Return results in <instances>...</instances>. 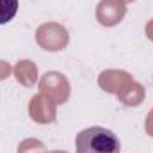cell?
<instances>
[{
  "label": "cell",
  "instance_id": "6da1fadb",
  "mask_svg": "<svg viewBox=\"0 0 153 153\" xmlns=\"http://www.w3.org/2000/svg\"><path fill=\"white\" fill-rule=\"evenodd\" d=\"M121 144L112 130L89 126L75 137V153H119Z\"/></svg>",
  "mask_w": 153,
  "mask_h": 153
},
{
  "label": "cell",
  "instance_id": "7a4b0ae2",
  "mask_svg": "<svg viewBox=\"0 0 153 153\" xmlns=\"http://www.w3.org/2000/svg\"><path fill=\"white\" fill-rule=\"evenodd\" d=\"M18 0H0V25L9 23L18 13Z\"/></svg>",
  "mask_w": 153,
  "mask_h": 153
}]
</instances>
